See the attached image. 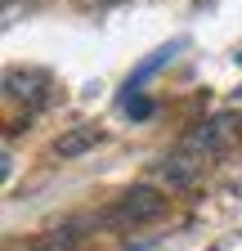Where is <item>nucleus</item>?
Returning <instances> with one entry per match:
<instances>
[{
    "instance_id": "nucleus-6",
    "label": "nucleus",
    "mask_w": 242,
    "mask_h": 251,
    "mask_svg": "<svg viewBox=\"0 0 242 251\" xmlns=\"http://www.w3.org/2000/svg\"><path fill=\"white\" fill-rule=\"evenodd\" d=\"M81 238H85V233H81L76 225H63V229H49V233L36 242V251H72Z\"/></svg>"
},
{
    "instance_id": "nucleus-3",
    "label": "nucleus",
    "mask_w": 242,
    "mask_h": 251,
    "mask_svg": "<svg viewBox=\"0 0 242 251\" xmlns=\"http://www.w3.org/2000/svg\"><path fill=\"white\" fill-rule=\"evenodd\" d=\"M49 90H54V81H49V72H41V68H9V72H5V94H9L14 103H23L27 112L45 108V103H49Z\"/></svg>"
},
{
    "instance_id": "nucleus-4",
    "label": "nucleus",
    "mask_w": 242,
    "mask_h": 251,
    "mask_svg": "<svg viewBox=\"0 0 242 251\" xmlns=\"http://www.w3.org/2000/svg\"><path fill=\"white\" fill-rule=\"evenodd\" d=\"M202 171H206V157L189 152L184 144H179L175 152H166L162 162H157V175H162L170 188H193V184L202 179Z\"/></svg>"
},
{
    "instance_id": "nucleus-5",
    "label": "nucleus",
    "mask_w": 242,
    "mask_h": 251,
    "mask_svg": "<svg viewBox=\"0 0 242 251\" xmlns=\"http://www.w3.org/2000/svg\"><path fill=\"white\" fill-rule=\"evenodd\" d=\"M95 144H99V130H95V126H72V130H63V135L54 139V152L63 157V162H72V157L90 152Z\"/></svg>"
},
{
    "instance_id": "nucleus-2",
    "label": "nucleus",
    "mask_w": 242,
    "mask_h": 251,
    "mask_svg": "<svg viewBox=\"0 0 242 251\" xmlns=\"http://www.w3.org/2000/svg\"><path fill=\"white\" fill-rule=\"evenodd\" d=\"M238 144H242V112H216V117L197 121L193 130L184 135V148L197 152V157H206V162H211V157H224Z\"/></svg>"
},
{
    "instance_id": "nucleus-9",
    "label": "nucleus",
    "mask_w": 242,
    "mask_h": 251,
    "mask_svg": "<svg viewBox=\"0 0 242 251\" xmlns=\"http://www.w3.org/2000/svg\"><path fill=\"white\" fill-rule=\"evenodd\" d=\"M238 63H242V54H238Z\"/></svg>"
},
{
    "instance_id": "nucleus-1",
    "label": "nucleus",
    "mask_w": 242,
    "mask_h": 251,
    "mask_svg": "<svg viewBox=\"0 0 242 251\" xmlns=\"http://www.w3.org/2000/svg\"><path fill=\"white\" fill-rule=\"evenodd\" d=\"M166 211H170V198L162 193V188L135 184V188H126V193L108 206L103 225H112V229H144V225H157Z\"/></svg>"
},
{
    "instance_id": "nucleus-7",
    "label": "nucleus",
    "mask_w": 242,
    "mask_h": 251,
    "mask_svg": "<svg viewBox=\"0 0 242 251\" xmlns=\"http://www.w3.org/2000/svg\"><path fill=\"white\" fill-rule=\"evenodd\" d=\"M126 112H130V117H148V112H153V103L139 99V94H126Z\"/></svg>"
},
{
    "instance_id": "nucleus-8",
    "label": "nucleus",
    "mask_w": 242,
    "mask_h": 251,
    "mask_svg": "<svg viewBox=\"0 0 242 251\" xmlns=\"http://www.w3.org/2000/svg\"><path fill=\"white\" fill-rule=\"evenodd\" d=\"M76 5H85V9H108V5H117V0H76Z\"/></svg>"
}]
</instances>
